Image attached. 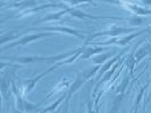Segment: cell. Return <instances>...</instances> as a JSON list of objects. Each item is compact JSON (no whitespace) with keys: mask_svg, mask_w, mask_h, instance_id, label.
Returning a JSON list of instances; mask_svg holds the SVG:
<instances>
[{"mask_svg":"<svg viewBox=\"0 0 151 113\" xmlns=\"http://www.w3.org/2000/svg\"><path fill=\"white\" fill-rule=\"evenodd\" d=\"M81 50L80 49H76L74 51H69V52L61 53V54H57V55H50V57H37V55H31V57H21V58H17V57H8V60H15L18 62H22V63H29V62H40V61H45V62H55V61H61L64 60L66 57L70 55V54H75Z\"/></svg>","mask_w":151,"mask_h":113,"instance_id":"6da1fadb","label":"cell"},{"mask_svg":"<svg viewBox=\"0 0 151 113\" xmlns=\"http://www.w3.org/2000/svg\"><path fill=\"white\" fill-rule=\"evenodd\" d=\"M136 31V28L134 27H132V28H125V27H121V26H113V27H110L109 30L107 31H104V32H98V33H96V34H93V35H90L89 38H86V43L85 44H89V42H90L91 40H93L94 38H98V36H102V35H109V36H117V35H119V34H127V33H132V32H134Z\"/></svg>","mask_w":151,"mask_h":113,"instance_id":"7a4b0ae2","label":"cell"},{"mask_svg":"<svg viewBox=\"0 0 151 113\" xmlns=\"http://www.w3.org/2000/svg\"><path fill=\"white\" fill-rule=\"evenodd\" d=\"M51 35H57V34H53V33H38V34H31V35H26V36H23L21 40L16 41L12 44H8L7 46H4L2 50L5 49H9V48H14L16 45H25L27 43H30L34 40H39V38H47V36H51Z\"/></svg>","mask_w":151,"mask_h":113,"instance_id":"3957f363","label":"cell"},{"mask_svg":"<svg viewBox=\"0 0 151 113\" xmlns=\"http://www.w3.org/2000/svg\"><path fill=\"white\" fill-rule=\"evenodd\" d=\"M53 31V32H63L66 34H70V35H75L80 38H84L83 34H80L78 31L74 30V28H69V27H65V26H56V27H41V28H30L29 31Z\"/></svg>","mask_w":151,"mask_h":113,"instance_id":"277c9868","label":"cell"},{"mask_svg":"<svg viewBox=\"0 0 151 113\" xmlns=\"http://www.w3.org/2000/svg\"><path fill=\"white\" fill-rule=\"evenodd\" d=\"M121 4H124L126 5V8L131 10L133 14H135L136 16H147V15H151V10L150 9H147V8L140 7L137 5H133V2H121Z\"/></svg>","mask_w":151,"mask_h":113,"instance_id":"5b68a950","label":"cell"},{"mask_svg":"<svg viewBox=\"0 0 151 113\" xmlns=\"http://www.w3.org/2000/svg\"><path fill=\"white\" fill-rule=\"evenodd\" d=\"M70 11H72V8H67V9L61 10V11H59V13L47 15L45 17H43V18H41V19L37 21L34 24H40V23H43V22H49V21H57V19H60L61 16L65 15V14H67V13H70Z\"/></svg>","mask_w":151,"mask_h":113,"instance_id":"8992f818","label":"cell"},{"mask_svg":"<svg viewBox=\"0 0 151 113\" xmlns=\"http://www.w3.org/2000/svg\"><path fill=\"white\" fill-rule=\"evenodd\" d=\"M106 48L104 46H96V48H83V52H82V55H81V59H86L89 58L90 55L94 54V53L101 52V51H105Z\"/></svg>","mask_w":151,"mask_h":113,"instance_id":"52a82bcc","label":"cell"},{"mask_svg":"<svg viewBox=\"0 0 151 113\" xmlns=\"http://www.w3.org/2000/svg\"><path fill=\"white\" fill-rule=\"evenodd\" d=\"M149 52H151V44H147L142 46L135 54V61H140L143 58L145 54H148Z\"/></svg>","mask_w":151,"mask_h":113,"instance_id":"ba28073f","label":"cell"},{"mask_svg":"<svg viewBox=\"0 0 151 113\" xmlns=\"http://www.w3.org/2000/svg\"><path fill=\"white\" fill-rule=\"evenodd\" d=\"M149 21L148 18H144V17H139V16H134V17H131L129 18V25H136V26H141L142 24L144 23H147Z\"/></svg>","mask_w":151,"mask_h":113,"instance_id":"9c48e42d","label":"cell"},{"mask_svg":"<svg viewBox=\"0 0 151 113\" xmlns=\"http://www.w3.org/2000/svg\"><path fill=\"white\" fill-rule=\"evenodd\" d=\"M114 53H115V51H113V52H110V53H106V54H101V55H97V57H94V58L92 59V61H93L94 63H101V62H104L105 60H107L110 55H113Z\"/></svg>","mask_w":151,"mask_h":113,"instance_id":"30bf717a","label":"cell"},{"mask_svg":"<svg viewBox=\"0 0 151 113\" xmlns=\"http://www.w3.org/2000/svg\"><path fill=\"white\" fill-rule=\"evenodd\" d=\"M148 23H150V24H151V18L149 19V21H148Z\"/></svg>","mask_w":151,"mask_h":113,"instance_id":"8fae6325","label":"cell"}]
</instances>
